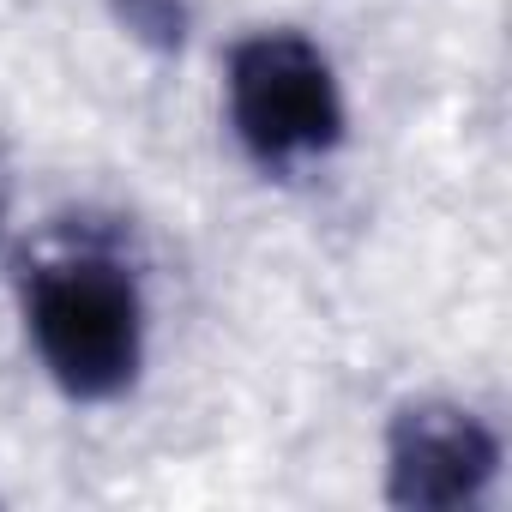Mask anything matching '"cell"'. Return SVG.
Listing matches in <instances>:
<instances>
[{
	"label": "cell",
	"mask_w": 512,
	"mask_h": 512,
	"mask_svg": "<svg viewBox=\"0 0 512 512\" xmlns=\"http://www.w3.org/2000/svg\"><path fill=\"white\" fill-rule=\"evenodd\" d=\"M25 320L37 338L43 368L67 398H115L133 386L145 356V308L133 278L109 253H61L31 266L25 278Z\"/></svg>",
	"instance_id": "1"
},
{
	"label": "cell",
	"mask_w": 512,
	"mask_h": 512,
	"mask_svg": "<svg viewBox=\"0 0 512 512\" xmlns=\"http://www.w3.org/2000/svg\"><path fill=\"white\" fill-rule=\"evenodd\" d=\"M229 121L241 151L272 175H296L332 157L344 139V97L332 61L302 31L241 37L229 55Z\"/></svg>",
	"instance_id": "2"
},
{
	"label": "cell",
	"mask_w": 512,
	"mask_h": 512,
	"mask_svg": "<svg viewBox=\"0 0 512 512\" xmlns=\"http://www.w3.org/2000/svg\"><path fill=\"white\" fill-rule=\"evenodd\" d=\"M500 470V440L482 416L446 398H416L386 428V500L410 512L476 506Z\"/></svg>",
	"instance_id": "3"
},
{
	"label": "cell",
	"mask_w": 512,
	"mask_h": 512,
	"mask_svg": "<svg viewBox=\"0 0 512 512\" xmlns=\"http://www.w3.org/2000/svg\"><path fill=\"white\" fill-rule=\"evenodd\" d=\"M115 19L163 55H175L187 43V0H115Z\"/></svg>",
	"instance_id": "4"
},
{
	"label": "cell",
	"mask_w": 512,
	"mask_h": 512,
	"mask_svg": "<svg viewBox=\"0 0 512 512\" xmlns=\"http://www.w3.org/2000/svg\"><path fill=\"white\" fill-rule=\"evenodd\" d=\"M0 241H7V181H0Z\"/></svg>",
	"instance_id": "5"
}]
</instances>
